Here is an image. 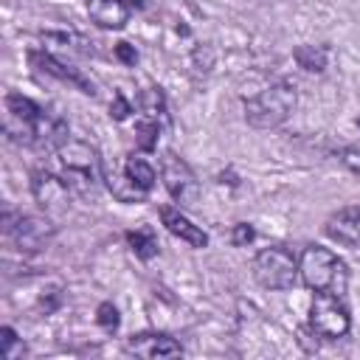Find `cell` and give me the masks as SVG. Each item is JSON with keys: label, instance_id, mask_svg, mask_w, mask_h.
I'll use <instances>...</instances> for the list:
<instances>
[{"label": "cell", "instance_id": "cell-24", "mask_svg": "<svg viewBox=\"0 0 360 360\" xmlns=\"http://www.w3.org/2000/svg\"><path fill=\"white\" fill-rule=\"evenodd\" d=\"M112 53H115V59H121L124 65H135V62H138V51H135L129 42H118V45L112 48Z\"/></svg>", "mask_w": 360, "mask_h": 360}, {"label": "cell", "instance_id": "cell-10", "mask_svg": "<svg viewBox=\"0 0 360 360\" xmlns=\"http://www.w3.org/2000/svg\"><path fill=\"white\" fill-rule=\"evenodd\" d=\"M127 352H132L138 357H146V360H158V357L183 354V346L169 335H135L132 340H127Z\"/></svg>", "mask_w": 360, "mask_h": 360}, {"label": "cell", "instance_id": "cell-13", "mask_svg": "<svg viewBox=\"0 0 360 360\" xmlns=\"http://www.w3.org/2000/svg\"><path fill=\"white\" fill-rule=\"evenodd\" d=\"M326 233H329L335 242H340V245L360 248V233H357V225H354V208H352V205L338 208V211L326 219Z\"/></svg>", "mask_w": 360, "mask_h": 360}, {"label": "cell", "instance_id": "cell-12", "mask_svg": "<svg viewBox=\"0 0 360 360\" xmlns=\"http://www.w3.org/2000/svg\"><path fill=\"white\" fill-rule=\"evenodd\" d=\"M31 59L45 70V73H51V76H56V79H62V82H68V84H73V87H79L82 93H87V96H93L96 90H93V82L82 73V70H76V68H70V65H62L59 59H53L51 53H31Z\"/></svg>", "mask_w": 360, "mask_h": 360}, {"label": "cell", "instance_id": "cell-22", "mask_svg": "<svg viewBox=\"0 0 360 360\" xmlns=\"http://www.w3.org/2000/svg\"><path fill=\"white\" fill-rule=\"evenodd\" d=\"M20 343V338H17V332L11 329V326H3L0 329V354L3 357H14V346Z\"/></svg>", "mask_w": 360, "mask_h": 360}, {"label": "cell", "instance_id": "cell-2", "mask_svg": "<svg viewBox=\"0 0 360 360\" xmlns=\"http://www.w3.org/2000/svg\"><path fill=\"white\" fill-rule=\"evenodd\" d=\"M295 104V87L290 82H273L262 87L256 96L245 98V121L253 129H276L292 115Z\"/></svg>", "mask_w": 360, "mask_h": 360}, {"label": "cell", "instance_id": "cell-1", "mask_svg": "<svg viewBox=\"0 0 360 360\" xmlns=\"http://www.w3.org/2000/svg\"><path fill=\"white\" fill-rule=\"evenodd\" d=\"M298 278L312 292H332L340 298L349 287V270H346L343 259H338V253H332L329 248H321V245H307L301 250Z\"/></svg>", "mask_w": 360, "mask_h": 360}, {"label": "cell", "instance_id": "cell-7", "mask_svg": "<svg viewBox=\"0 0 360 360\" xmlns=\"http://www.w3.org/2000/svg\"><path fill=\"white\" fill-rule=\"evenodd\" d=\"M6 233L11 236L17 250L37 253V250H42L56 236V225L48 217H42V214H20L14 222L8 219Z\"/></svg>", "mask_w": 360, "mask_h": 360}, {"label": "cell", "instance_id": "cell-26", "mask_svg": "<svg viewBox=\"0 0 360 360\" xmlns=\"http://www.w3.org/2000/svg\"><path fill=\"white\" fill-rule=\"evenodd\" d=\"M129 6H138V8H141V6H143V0H129Z\"/></svg>", "mask_w": 360, "mask_h": 360}, {"label": "cell", "instance_id": "cell-23", "mask_svg": "<svg viewBox=\"0 0 360 360\" xmlns=\"http://www.w3.org/2000/svg\"><path fill=\"white\" fill-rule=\"evenodd\" d=\"M129 112H132V104H129L121 93H115V96H112V104H110V115H112L115 121H124Z\"/></svg>", "mask_w": 360, "mask_h": 360}, {"label": "cell", "instance_id": "cell-8", "mask_svg": "<svg viewBox=\"0 0 360 360\" xmlns=\"http://www.w3.org/2000/svg\"><path fill=\"white\" fill-rule=\"evenodd\" d=\"M70 191H73V188H70L68 177H59V174L45 172V169H37V172L31 174V194H34V200H37L42 208H56V205L68 202Z\"/></svg>", "mask_w": 360, "mask_h": 360}, {"label": "cell", "instance_id": "cell-3", "mask_svg": "<svg viewBox=\"0 0 360 360\" xmlns=\"http://www.w3.org/2000/svg\"><path fill=\"white\" fill-rule=\"evenodd\" d=\"M59 163L65 169V177L70 183V188L76 194H93L96 191V183L104 180V166L96 155L93 146H87L84 141H65L59 149Z\"/></svg>", "mask_w": 360, "mask_h": 360}, {"label": "cell", "instance_id": "cell-17", "mask_svg": "<svg viewBox=\"0 0 360 360\" xmlns=\"http://www.w3.org/2000/svg\"><path fill=\"white\" fill-rule=\"evenodd\" d=\"M141 110H143V115L152 118V121H158V118L166 112V101H163L160 87H149V90L141 93Z\"/></svg>", "mask_w": 360, "mask_h": 360}, {"label": "cell", "instance_id": "cell-4", "mask_svg": "<svg viewBox=\"0 0 360 360\" xmlns=\"http://www.w3.org/2000/svg\"><path fill=\"white\" fill-rule=\"evenodd\" d=\"M253 276L264 290H290L298 278V256L284 245L262 248L253 259Z\"/></svg>", "mask_w": 360, "mask_h": 360}, {"label": "cell", "instance_id": "cell-18", "mask_svg": "<svg viewBox=\"0 0 360 360\" xmlns=\"http://www.w3.org/2000/svg\"><path fill=\"white\" fill-rule=\"evenodd\" d=\"M158 135H160V124L152 121V118H143L138 124V149L143 152H152L158 146Z\"/></svg>", "mask_w": 360, "mask_h": 360}, {"label": "cell", "instance_id": "cell-14", "mask_svg": "<svg viewBox=\"0 0 360 360\" xmlns=\"http://www.w3.org/2000/svg\"><path fill=\"white\" fill-rule=\"evenodd\" d=\"M298 68H304L307 73H323L326 70V62H329V48L323 45H298L292 51Z\"/></svg>", "mask_w": 360, "mask_h": 360}, {"label": "cell", "instance_id": "cell-6", "mask_svg": "<svg viewBox=\"0 0 360 360\" xmlns=\"http://www.w3.org/2000/svg\"><path fill=\"white\" fill-rule=\"evenodd\" d=\"M160 177H163V186L166 191L172 194V200L183 208H194L200 202V180L197 174L191 172V166L174 155V152H163L160 158Z\"/></svg>", "mask_w": 360, "mask_h": 360}, {"label": "cell", "instance_id": "cell-20", "mask_svg": "<svg viewBox=\"0 0 360 360\" xmlns=\"http://www.w3.org/2000/svg\"><path fill=\"white\" fill-rule=\"evenodd\" d=\"M96 321H98V326H104L107 332H112L121 318H118V309H115L110 301H104V304H98V309H96Z\"/></svg>", "mask_w": 360, "mask_h": 360}, {"label": "cell", "instance_id": "cell-16", "mask_svg": "<svg viewBox=\"0 0 360 360\" xmlns=\"http://www.w3.org/2000/svg\"><path fill=\"white\" fill-rule=\"evenodd\" d=\"M127 242L132 248V253L138 259H152L158 256V236L149 231V228H138V231H127Z\"/></svg>", "mask_w": 360, "mask_h": 360}, {"label": "cell", "instance_id": "cell-21", "mask_svg": "<svg viewBox=\"0 0 360 360\" xmlns=\"http://www.w3.org/2000/svg\"><path fill=\"white\" fill-rule=\"evenodd\" d=\"M253 239H256V228H253L250 222H236V225H233L231 242H233L236 248H245V245H250Z\"/></svg>", "mask_w": 360, "mask_h": 360}, {"label": "cell", "instance_id": "cell-19", "mask_svg": "<svg viewBox=\"0 0 360 360\" xmlns=\"http://www.w3.org/2000/svg\"><path fill=\"white\" fill-rule=\"evenodd\" d=\"M338 160L352 172V174H360V141L357 143H349L338 152Z\"/></svg>", "mask_w": 360, "mask_h": 360}, {"label": "cell", "instance_id": "cell-11", "mask_svg": "<svg viewBox=\"0 0 360 360\" xmlns=\"http://www.w3.org/2000/svg\"><path fill=\"white\" fill-rule=\"evenodd\" d=\"M87 14L98 28L121 31L129 22V3L127 0H87Z\"/></svg>", "mask_w": 360, "mask_h": 360}, {"label": "cell", "instance_id": "cell-5", "mask_svg": "<svg viewBox=\"0 0 360 360\" xmlns=\"http://www.w3.org/2000/svg\"><path fill=\"white\" fill-rule=\"evenodd\" d=\"M309 329L323 340H338V338L349 335L352 318H349V309L343 307L340 295L315 292V298L309 304Z\"/></svg>", "mask_w": 360, "mask_h": 360}, {"label": "cell", "instance_id": "cell-9", "mask_svg": "<svg viewBox=\"0 0 360 360\" xmlns=\"http://www.w3.org/2000/svg\"><path fill=\"white\" fill-rule=\"evenodd\" d=\"M158 214H160V219H163V225H166V231H169L172 236L183 239V242L191 245V248H205V245H208V233H205L200 225H194L180 208L160 205Z\"/></svg>", "mask_w": 360, "mask_h": 360}, {"label": "cell", "instance_id": "cell-25", "mask_svg": "<svg viewBox=\"0 0 360 360\" xmlns=\"http://www.w3.org/2000/svg\"><path fill=\"white\" fill-rule=\"evenodd\" d=\"M354 208V225H357V233H360V205H352Z\"/></svg>", "mask_w": 360, "mask_h": 360}, {"label": "cell", "instance_id": "cell-15", "mask_svg": "<svg viewBox=\"0 0 360 360\" xmlns=\"http://www.w3.org/2000/svg\"><path fill=\"white\" fill-rule=\"evenodd\" d=\"M124 172H127V177L143 191V194H149L152 191V186H155V169H152V163L149 160H143V158H127V163H124Z\"/></svg>", "mask_w": 360, "mask_h": 360}]
</instances>
